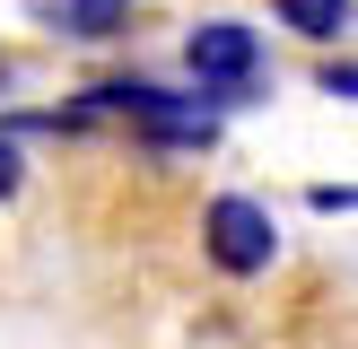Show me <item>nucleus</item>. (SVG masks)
Returning <instances> with one entry per match:
<instances>
[{"mask_svg": "<svg viewBox=\"0 0 358 349\" xmlns=\"http://www.w3.org/2000/svg\"><path fill=\"white\" fill-rule=\"evenodd\" d=\"M315 87H324V96H358V70H350V61H324V70H315Z\"/></svg>", "mask_w": 358, "mask_h": 349, "instance_id": "6", "label": "nucleus"}, {"mask_svg": "<svg viewBox=\"0 0 358 349\" xmlns=\"http://www.w3.org/2000/svg\"><path fill=\"white\" fill-rule=\"evenodd\" d=\"M201 244H210V262H219L227 279H254V271H271V262H280L271 209L245 201V192H219V201L201 209Z\"/></svg>", "mask_w": 358, "mask_h": 349, "instance_id": "3", "label": "nucleus"}, {"mask_svg": "<svg viewBox=\"0 0 358 349\" xmlns=\"http://www.w3.org/2000/svg\"><path fill=\"white\" fill-rule=\"evenodd\" d=\"M184 61H192V79H201L210 114L262 96V35L245 27V17H201V27L184 35Z\"/></svg>", "mask_w": 358, "mask_h": 349, "instance_id": "1", "label": "nucleus"}, {"mask_svg": "<svg viewBox=\"0 0 358 349\" xmlns=\"http://www.w3.org/2000/svg\"><path fill=\"white\" fill-rule=\"evenodd\" d=\"M271 9H280V27L315 35V44H332V35H350V0H271Z\"/></svg>", "mask_w": 358, "mask_h": 349, "instance_id": "5", "label": "nucleus"}, {"mask_svg": "<svg viewBox=\"0 0 358 349\" xmlns=\"http://www.w3.org/2000/svg\"><path fill=\"white\" fill-rule=\"evenodd\" d=\"M87 114H131L157 149H210V140H219V114H210L201 96H166V87H140V79L96 87V96H87Z\"/></svg>", "mask_w": 358, "mask_h": 349, "instance_id": "2", "label": "nucleus"}, {"mask_svg": "<svg viewBox=\"0 0 358 349\" xmlns=\"http://www.w3.org/2000/svg\"><path fill=\"white\" fill-rule=\"evenodd\" d=\"M44 27L79 35V44H105V35L131 27V0H44Z\"/></svg>", "mask_w": 358, "mask_h": 349, "instance_id": "4", "label": "nucleus"}, {"mask_svg": "<svg viewBox=\"0 0 358 349\" xmlns=\"http://www.w3.org/2000/svg\"><path fill=\"white\" fill-rule=\"evenodd\" d=\"M17 174H27V166H17V140H0V201L17 192Z\"/></svg>", "mask_w": 358, "mask_h": 349, "instance_id": "7", "label": "nucleus"}]
</instances>
